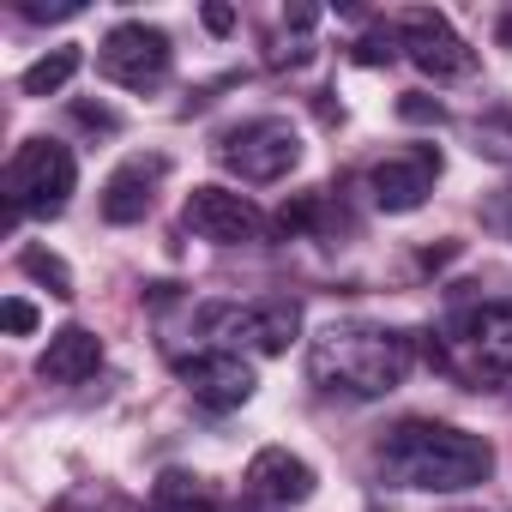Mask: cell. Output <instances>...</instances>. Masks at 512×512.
Returning <instances> with one entry per match:
<instances>
[{"label": "cell", "mask_w": 512, "mask_h": 512, "mask_svg": "<svg viewBox=\"0 0 512 512\" xmlns=\"http://www.w3.org/2000/svg\"><path fill=\"white\" fill-rule=\"evenodd\" d=\"M374 464L392 488H422V494H458V488H476L488 482L494 470V446L470 428H452V422H428V416H410L398 428H386V440L374 446Z\"/></svg>", "instance_id": "obj_1"}, {"label": "cell", "mask_w": 512, "mask_h": 512, "mask_svg": "<svg viewBox=\"0 0 512 512\" xmlns=\"http://www.w3.org/2000/svg\"><path fill=\"white\" fill-rule=\"evenodd\" d=\"M416 362V344L392 326L374 320H332L314 332L308 344V374L320 392H344V398H386L404 386Z\"/></svg>", "instance_id": "obj_2"}, {"label": "cell", "mask_w": 512, "mask_h": 512, "mask_svg": "<svg viewBox=\"0 0 512 512\" xmlns=\"http://www.w3.org/2000/svg\"><path fill=\"white\" fill-rule=\"evenodd\" d=\"M428 362L470 386V392H494L512 380V302H470L452 308L428 338H422Z\"/></svg>", "instance_id": "obj_3"}, {"label": "cell", "mask_w": 512, "mask_h": 512, "mask_svg": "<svg viewBox=\"0 0 512 512\" xmlns=\"http://www.w3.org/2000/svg\"><path fill=\"white\" fill-rule=\"evenodd\" d=\"M7 187V211L13 217H61L73 187H79V163L61 139H25L0 175Z\"/></svg>", "instance_id": "obj_4"}, {"label": "cell", "mask_w": 512, "mask_h": 512, "mask_svg": "<svg viewBox=\"0 0 512 512\" xmlns=\"http://www.w3.org/2000/svg\"><path fill=\"white\" fill-rule=\"evenodd\" d=\"M217 163L253 187L266 181H284L296 163H302V133L284 121V115H260V121H241L217 139Z\"/></svg>", "instance_id": "obj_5"}, {"label": "cell", "mask_w": 512, "mask_h": 512, "mask_svg": "<svg viewBox=\"0 0 512 512\" xmlns=\"http://www.w3.org/2000/svg\"><path fill=\"white\" fill-rule=\"evenodd\" d=\"M169 67H175L169 37H163L157 25H139V19L115 25V31L103 37V49H97V73H103L109 85H121V91H157V85L169 79Z\"/></svg>", "instance_id": "obj_6"}, {"label": "cell", "mask_w": 512, "mask_h": 512, "mask_svg": "<svg viewBox=\"0 0 512 512\" xmlns=\"http://www.w3.org/2000/svg\"><path fill=\"white\" fill-rule=\"evenodd\" d=\"M398 49H404L410 67L428 73L434 85H452V79H470V73H476V49L446 25V13H434V7L398 13Z\"/></svg>", "instance_id": "obj_7"}, {"label": "cell", "mask_w": 512, "mask_h": 512, "mask_svg": "<svg viewBox=\"0 0 512 512\" xmlns=\"http://www.w3.org/2000/svg\"><path fill=\"white\" fill-rule=\"evenodd\" d=\"M205 332H217L223 350L253 344L260 356H284L296 344V332H302V308L284 302V296L278 302H247V308H205Z\"/></svg>", "instance_id": "obj_8"}, {"label": "cell", "mask_w": 512, "mask_h": 512, "mask_svg": "<svg viewBox=\"0 0 512 512\" xmlns=\"http://www.w3.org/2000/svg\"><path fill=\"white\" fill-rule=\"evenodd\" d=\"M181 223L199 241H217V247H247V241H260V229H266L260 205L229 193V187H193L187 205H181Z\"/></svg>", "instance_id": "obj_9"}, {"label": "cell", "mask_w": 512, "mask_h": 512, "mask_svg": "<svg viewBox=\"0 0 512 512\" xmlns=\"http://www.w3.org/2000/svg\"><path fill=\"white\" fill-rule=\"evenodd\" d=\"M175 374H181V386L193 392V404H205V410H241L247 398H253V386H260V380H253V368L235 356V350H199V356H181L175 362Z\"/></svg>", "instance_id": "obj_10"}, {"label": "cell", "mask_w": 512, "mask_h": 512, "mask_svg": "<svg viewBox=\"0 0 512 512\" xmlns=\"http://www.w3.org/2000/svg\"><path fill=\"white\" fill-rule=\"evenodd\" d=\"M434 181H440V151L434 145H410V151L368 169V193H374L380 211H416L434 193Z\"/></svg>", "instance_id": "obj_11"}, {"label": "cell", "mask_w": 512, "mask_h": 512, "mask_svg": "<svg viewBox=\"0 0 512 512\" xmlns=\"http://www.w3.org/2000/svg\"><path fill=\"white\" fill-rule=\"evenodd\" d=\"M163 175H169V157H157V151L127 157V163L103 181V199H97V205H103V223H145L151 205H157Z\"/></svg>", "instance_id": "obj_12"}, {"label": "cell", "mask_w": 512, "mask_h": 512, "mask_svg": "<svg viewBox=\"0 0 512 512\" xmlns=\"http://www.w3.org/2000/svg\"><path fill=\"white\" fill-rule=\"evenodd\" d=\"M241 494H253V500H266V506H284V512H290V506H302V500L314 494V464L296 458L290 446H266V452H253Z\"/></svg>", "instance_id": "obj_13"}, {"label": "cell", "mask_w": 512, "mask_h": 512, "mask_svg": "<svg viewBox=\"0 0 512 512\" xmlns=\"http://www.w3.org/2000/svg\"><path fill=\"white\" fill-rule=\"evenodd\" d=\"M97 368H103V338L85 332V326H61V332L49 338V350L37 356V374H43L49 386H79V380H91Z\"/></svg>", "instance_id": "obj_14"}, {"label": "cell", "mask_w": 512, "mask_h": 512, "mask_svg": "<svg viewBox=\"0 0 512 512\" xmlns=\"http://www.w3.org/2000/svg\"><path fill=\"white\" fill-rule=\"evenodd\" d=\"M79 61H85L79 49H55V55H43L37 67H25L19 91H25V97H55V91H61V85H67V79L79 73Z\"/></svg>", "instance_id": "obj_15"}, {"label": "cell", "mask_w": 512, "mask_h": 512, "mask_svg": "<svg viewBox=\"0 0 512 512\" xmlns=\"http://www.w3.org/2000/svg\"><path fill=\"white\" fill-rule=\"evenodd\" d=\"M19 272L25 278H37V284H49V296H73V272H67V260H61V253H49V247H25L19 253Z\"/></svg>", "instance_id": "obj_16"}, {"label": "cell", "mask_w": 512, "mask_h": 512, "mask_svg": "<svg viewBox=\"0 0 512 512\" xmlns=\"http://www.w3.org/2000/svg\"><path fill=\"white\" fill-rule=\"evenodd\" d=\"M55 512H139L127 494H115V488H103V482H91V488H73Z\"/></svg>", "instance_id": "obj_17"}, {"label": "cell", "mask_w": 512, "mask_h": 512, "mask_svg": "<svg viewBox=\"0 0 512 512\" xmlns=\"http://www.w3.org/2000/svg\"><path fill=\"white\" fill-rule=\"evenodd\" d=\"M157 512H217V506H211L187 476H163V482H157Z\"/></svg>", "instance_id": "obj_18"}, {"label": "cell", "mask_w": 512, "mask_h": 512, "mask_svg": "<svg viewBox=\"0 0 512 512\" xmlns=\"http://www.w3.org/2000/svg\"><path fill=\"white\" fill-rule=\"evenodd\" d=\"M350 55H356L362 67H386V61L398 55V25H374V31H368V37H362Z\"/></svg>", "instance_id": "obj_19"}, {"label": "cell", "mask_w": 512, "mask_h": 512, "mask_svg": "<svg viewBox=\"0 0 512 512\" xmlns=\"http://www.w3.org/2000/svg\"><path fill=\"white\" fill-rule=\"evenodd\" d=\"M0 326H7V332H13V338H25V332H31V326H37V308H31V302H19V296H13V302H7V308H0Z\"/></svg>", "instance_id": "obj_20"}, {"label": "cell", "mask_w": 512, "mask_h": 512, "mask_svg": "<svg viewBox=\"0 0 512 512\" xmlns=\"http://www.w3.org/2000/svg\"><path fill=\"white\" fill-rule=\"evenodd\" d=\"M79 13V0H67V7H49V0H19V19L43 25V19H73Z\"/></svg>", "instance_id": "obj_21"}, {"label": "cell", "mask_w": 512, "mask_h": 512, "mask_svg": "<svg viewBox=\"0 0 512 512\" xmlns=\"http://www.w3.org/2000/svg\"><path fill=\"white\" fill-rule=\"evenodd\" d=\"M398 115H404V121H446V109H440V103H428V97H404V103H398Z\"/></svg>", "instance_id": "obj_22"}, {"label": "cell", "mask_w": 512, "mask_h": 512, "mask_svg": "<svg viewBox=\"0 0 512 512\" xmlns=\"http://www.w3.org/2000/svg\"><path fill=\"white\" fill-rule=\"evenodd\" d=\"M73 115H79L85 127H97V133H115V127H121V115H109V109H91V103H73Z\"/></svg>", "instance_id": "obj_23"}, {"label": "cell", "mask_w": 512, "mask_h": 512, "mask_svg": "<svg viewBox=\"0 0 512 512\" xmlns=\"http://www.w3.org/2000/svg\"><path fill=\"white\" fill-rule=\"evenodd\" d=\"M205 31H211V37H229V31H235V13H229V7H205Z\"/></svg>", "instance_id": "obj_24"}, {"label": "cell", "mask_w": 512, "mask_h": 512, "mask_svg": "<svg viewBox=\"0 0 512 512\" xmlns=\"http://www.w3.org/2000/svg\"><path fill=\"white\" fill-rule=\"evenodd\" d=\"M235 512H284V506H266V500H253V494H247V500H241Z\"/></svg>", "instance_id": "obj_25"}, {"label": "cell", "mask_w": 512, "mask_h": 512, "mask_svg": "<svg viewBox=\"0 0 512 512\" xmlns=\"http://www.w3.org/2000/svg\"><path fill=\"white\" fill-rule=\"evenodd\" d=\"M500 49H512V13L500 19Z\"/></svg>", "instance_id": "obj_26"}]
</instances>
